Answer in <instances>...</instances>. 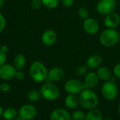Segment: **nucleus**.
<instances>
[{
  "instance_id": "nucleus-1",
  "label": "nucleus",
  "mask_w": 120,
  "mask_h": 120,
  "mask_svg": "<svg viewBox=\"0 0 120 120\" xmlns=\"http://www.w3.org/2000/svg\"><path fill=\"white\" fill-rule=\"evenodd\" d=\"M79 105L84 109L92 110L97 107L98 104V98L96 93L92 89L85 88L79 94Z\"/></svg>"
},
{
  "instance_id": "nucleus-2",
  "label": "nucleus",
  "mask_w": 120,
  "mask_h": 120,
  "mask_svg": "<svg viewBox=\"0 0 120 120\" xmlns=\"http://www.w3.org/2000/svg\"><path fill=\"white\" fill-rule=\"evenodd\" d=\"M120 33L114 28H106L100 35L99 40L105 47H112L119 42Z\"/></svg>"
},
{
  "instance_id": "nucleus-3",
  "label": "nucleus",
  "mask_w": 120,
  "mask_h": 120,
  "mask_svg": "<svg viewBox=\"0 0 120 120\" xmlns=\"http://www.w3.org/2000/svg\"><path fill=\"white\" fill-rule=\"evenodd\" d=\"M47 68L39 61L34 62L30 68V75L32 79L36 82L40 83L47 80L48 77Z\"/></svg>"
},
{
  "instance_id": "nucleus-4",
  "label": "nucleus",
  "mask_w": 120,
  "mask_h": 120,
  "mask_svg": "<svg viewBox=\"0 0 120 120\" xmlns=\"http://www.w3.org/2000/svg\"><path fill=\"white\" fill-rule=\"evenodd\" d=\"M41 97L47 100H57L60 94L59 88L54 83L48 82L44 83L40 89Z\"/></svg>"
},
{
  "instance_id": "nucleus-5",
  "label": "nucleus",
  "mask_w": 120,
  "mask_h": 120,
  "mask_svg": "<svg viewBox=\"0 0 120 120\" xmlns=\"http://www.w3.org/2000/svg\"><path fill=\"white\" fill-rule=\"evenodd\" d=\"M101 93L104 98L108 100L115 99L118 95V87L115 83V79L112 77L110 81H105L101 86Z\"/></svg>"
},
{
  "instance_id": "nucleus-6",
  "label": "nucleus",
  "mask_w": 120,
  "mask_h": 120,
  "mask_svg": "<svg viewBox=\"0 0 120 120\" xmlns=\"http://www.w3.org/2000/svg\"><path fill=\"white\" fill-rule=\"evenodd\" d=\"M117 7L115 0H100L96 6V11L103 16H106L115 11Z\"/></svg>"
},
{
  "instance_id": "nucleus-7",
  "label": "nucleus",
  "mask_w": 120,
  "mask_h": 120,
  "mask_svg": "<svg viewBox=\"0 0 120 120\" xmlns=\"http://www.w3.org/2000/svg\"><path fill=\"white\" fill-rule=\"evenodd\" d=\"M65 91L68 94H79L84 89H85V86L83 82L76 79H71L67 81L64 85Z\"/></svg>"
},
{
  "instance_id": "nucleus-8",
  "label": "nucleus",
  "mask_w": 120,
  "mask_h": 120,
  "mask_svg": "<svg viewBox=\"0 0 120 120\" xmlns=\"http://www.w3.org/2000/svg\"><path fill=\"white\" fill-rule=\"evenodd\" d=\"M100 28L98 21L92 17H89L83 21V29L89 35H96Z\"/></svg>"
},
{
  "instance_id": "nucleus-9",
  "label": "nucleus",
  "mask_w": 120,
  "mask_h": 120,
  "mask_svg": "<svg viewBox=\"0 0 120 120\" xmlns=\"http://www.w3.org/2000/svg\"><path fill=\"white\" fill-rule=\"evenodd\" d=\"M37 114V109L32 105H25L21 107L18 112V115L23 120L34 119Z\"/></svg>"
},
{
  "instance_id": "nucleus-10",
  "label": "nucleus",
  "mask_w": 120,
  "mask_h": 120,
  "mask_svg": "<svg viewBox=\"0 0 120 120\" xmlns=\"http://www.w3.org/2000/svg\"><path fill=\"white\" fill-rule=\"evenodd\" d=\"M104 25L107 28H117L120 25V16L119 13L112 12L105 16Z\"/></svg>"
},
{
  "instance_id": "nucleus-11",
  "label": "nucleus",
  "mask_w": 120,
  "mask_h": 120,
  "mask_svg": "<svg viewBox=\"0 0 120 120\" xmlns=\"http://www.w3.org/2000/svg\"><path fill=\"white\" fill-rule=\"evenodd\" d=\"M16 71L13 66L4 64L0 66V79L3 80H10L15 77Z\"/></svg>"
},
{
  "instance_id": "nucleus-12",
  "label": "nucleus",
  "mask_w": 120,
  "mask_h": 120,
  "mask_svg": "<svg viewBox=\"0 0 120 120\" xmlns=\"http://www.w3.org/2000/svg\"><path fill=\"white\" fill-rule=\"evenodd\" d=\"M99 78L96 74V72L94 71H90L88 72L85 76H84V84L86 88H89L92 89L96 88L98 83H99Z\"/></svg>"
},
{
  "instance_id": "nucleus-13",
  "label": "nucleus",
  "mask_w": 120,
  "mask_h": 120,
  "mask_svg": "<svg viewBox=\"0 0 120 120\" xmlns=\"http://www.w3.org/2000/svg\"><path fill=\"white\" fill-rule=\"evenodd\" d=\"M65 73L60 67H53L48 72L47 79L52 82H58L62 81L65 77Z\"/></svg>"
},
{
  "instance_id": "nucleus-14",
  "label": "nucleus",
  "mask_w": 120,
  "mask_h": 120,
  "mask_svg": "<svg viewBox=\"0 0 120 120\" xmlns=\"http://www.w3.org/2000/svg\"><path fill=\"white\" fill-rule=\"evenodd\" d=\"M57 40V34L52 29L46 30L41 35V41L46 46H51L56 43Z\"/></svg>"
},
{
  "instance_id": "nucleus-15",
  "label": "nucleus",
  "mask_w": 120,
  "mask_h": 120,
  "mask_svg": "<svg viewBox=\"0 0 120 120\" xmlns=\"http://www.w3.org/2000/svg\"><path fill=\"white\" fill-rule=\"evenodd\" d=\"M103 63V57L98 54H94L88 57L86 61V65L91 70L97 69Z\"/></svg>"
},
{
  "instance_id": "nucleus-16",
  "label": "nucleus",
  "mask_w": 120,
  "mask_h": 120,
  "mask_svg": "<svg viewBox=\"0 0 120 120\" xmlns=\"http://www.w3.org/2000/svg\"><path fill=\"white\" fill-rule=\"evenodd\" d=\"M50 120H71V116L65 109L57 108L51 113Z\"/></svg>"
},
{
  "instance_id": "nucleus-17",
  "label": "nucleus",
  "mask_w": 120,
  "mask_h": 120,
  "mask_svg": "<svg viewBox=\"0 0 120 120\" xmlns=\"http://www.w3.org/2000/svg\"><path fill=\"white\" fill-rule=\"evenodd\" d=\"M96 74L100 80L105 82L110 81L112 78L111 71L106 66H100L97 69Z\"/></svg>"
},
{
  "instance_id": "nucleus-18",
  "label": "nucleus",
  "mask_w": 120,
  "mask_h": 120,
  "mask_svg": "<svg viewBox=\"0 0 120 120\" xmlns=\"http://www.w3.org/2000/svg\"><path fill=\"white\" fill-rule=\"evenodd\" d=\"M65 104L70 109L76 108L79 105L78 96L74 94H68L65 98Z\"/></svg>"
},
{
  "instance_id": "nucleus-19",
  "label": "nucleus",
  "mask_w": 120,
  "mask_h": 120,
  "mask_svg": "<svg viewBox=\"0 0 120 120\" xmlns=\"http://www.w3.org/2000/svg\"><path fill=\"white\" fill-rule=\"evenodd\" d=\"M26 64L25 57L22 54H17L13 59V66L16 70H21Z\"/></svg>"
},
{
  "instance_id": "nucleus-20",
  "label": "nucleus",
  "mask_w": 120,
  "mask_h": 120,
  "mask_svg": "<svg viewBox=\"0 0 120 120\" xmlns=\"http://www.w3.org/2000/svg\"><path fill=\"white\" fill-rule=\"evenodd\" d=\"M85 120H103V113L98 109H92L86 115Z\"/></svg>"
},
{
  "instance_id": "nucleus-21",
  "label": "nucleus",
  "mask_w": 120,
  "mask_h": 120,
  "mask_svg": "<svg viewBox=\"0 0 120 120\" xmlns=\"http://www.w3.org/2000/svg\"><path fill=\"white\" fill-rule=\"evenodd\" d=\"M18 115L17 110L13 108H8L3 111L2 117L6 120H15Z\"/></svg>"
},
{
  "instance_id": "nucleus-22",
  "label": "nucleus",
  "mask_w": 120,
  "mask_h": 120,
  "mask_svg": "<svg viewBox=\"0 0 120 120\" xmlns=\"http://www.w3.org/2000/svg\"><path fill=\"white\" fill-rule=\"evenodd\" d=\"M44 6L49 9H54L56 8L59 3L60 0H41Z\"/></svg>"
},
{
  "instance_id": "nucleus-23",
  "label": "nucleus",
  "mask_w": 120,
  "mask_h": 120,
  "mask_svg": "<svg viewBox=\"0 0 120 120\" xmlns=\"http://www.w3.org/2000/svg\"><path fill=\"white\" fill-rule=\"evenodd\" d=\"M41 96V95L40 91H39L37 90H35V89L31 90L28 93V95H27V98L31 102H37V101H38L40 99Z\"/></svg>"
},
{
  "instance_id": "nucleus-24",
  "label": "nucleus",
  "mask_w": 120,
  "mask_h": 120,
  "mask_svg": "<svg viewBox=\"0 0 120 120\" xmlns=\"http://www.w3.org/2000/svg\"><path fill=\"white\" fill-rule=\"evenodd\" d=\"M77 13H78L79 17L82 20H85L86 18L89 17V11L88 8L84 6L79 7Z\"/></svg>"
},
{
  "instance_id": "nucleus-25",
  "label": "nucleus",
  "mask_w": 120,
  "mask_h": 120,
  "mask_svg": "<svg viewBox=\"0 0 120 120\" xmlns=\"http://www.w3.org/2000/svg\"><path fill=\"white\" fill-rule=\"evenodd\" d=\"M71 119L72 120H85L86 115L84 112L81 110H76L72 112L71 115Z\"/></svg>"
},
{
  "instance_id": "nucleus-26",
  "label": "nucleus",
  "mask_w": 120,
  "mask_h": 120,
  "mask_svg": "<svg viewBox=\"0 0 120 120\" xmlns=\"http://www.w3.org/2000/svg\"><path fill=\"white\" fill-rule=\"evenodd\" d=\"M88 70H89V68L87 67V66L86 64H84V65L79 66L77 67L76 70V73L78 76L82 77V76H84L88 73Z\"/></svg>"
},
{
  "instance_id": "nucleus-27",
  "label": "nucleus",
  "mask_w": 120,
  "mask_h": 120,
  "mask_svg": "<svg viewBox=\"0 0 120 120\" xmlns=\"http://www.w3.org/2000/svg\"><path fill=\"white\" fill-rule=\"evenodd\" d=\"M30 6L33 9L37 10L43 6V4L41 0H32L30 2Z\"/></svg>"
},
{
  "instance_id": "nucleus-28",
  "label": "nucleus",
  "mask_w": 120,
  "mask_h": 120,
  "mask_svg": "<svg viewBox=\"0 0 120 120\" xmlns=\"http://www.w3.org/2000/svg\"><path fill=\"white\" fill-rule=\"evenodd\" d=\"M113 74L116 78L120 79V62L115 65L113 68Z\"/></svg>"
},
{
  "instance_id": "nucleus-29",
  "label": "nucleus",
  "mask_w": 120,
  "mask_h": 120,
  "mask_svg": "<svg viewBox=\"0 0 120 120\" xmlns=\"http://www.w3.org/2000/svg\"><path fill=\"white\" fill-rule=\"evenodd\" d=\"M6 18L4 16V15L0 13V33H1L4 29H5V27H6Z\"/></svg>"
},
{
  "instance_id": "nucleus-30",
  "label": "nucleus",
  "mask_w": 120,
  "mask_h": 120,
  "mask_svg": "<svg viewBox=\"0 0 120 120\" xmlns=\"http://www.w3.org/2000/svg\"><path fill=\"white\" fill-rule=\"evenodd\" d=\"M62 5L65 8H70L75 4V0H61Z\"/></svg>"
},
{
  "instance_id": "nucleus-31",
  "label": "nucleus",
  "mask_w": 120,
  "mask_h": 120,
  "mask_svg": "<svg viewBox=\"0 0 120 120\" xmlns=\"http://www.w3.org/2000/svg\"><path fill=\"white\" fill-rule=\"evenodd\" d=\"M15 78H16L18 80H23L25 78V74L23 71H20V70H17L15 72Z\"/></svg>"
},
{
  "instance_id": "nucleus-32",
  "label": "nucleus",
  "mask_w": 120,
  "mask_h": 120,
  "mask_svg": "<svg viewBox=\"0 0 120 120\" xmlns=\"http://www.w3.org/2000/svg\"><path fill=\"white\" fill-rule=\"evenodd\" d=\"M11 89V86L8 84V83H3L1 84V91L4 92V93H7L10 91Z\"/></svg>"
},
{
  "instance_id": "nucleus-33",
  "label": "nucleus",
  "mask_w": 120,
  "mask_h": 120,
  "mask_svg": "<svg viewBox=\"0 0 120 120\" xmlns=\"http://www.w3.org/2000/svg\"><path fill=\"white\" fill-rule=\"evenodd\" d=\"M6 61V53H4L2 52L1 50H0V66H2L3 64H5Z\"/></svg>"
},
{
  "instance_id": "nucleus-34",
  "label": "nucleus",
  "mask_w": 120,
  "mask_h": 120,
  "mask_svg": "<svg viewBox=\"0 0 120 120\" xmlns=\"http://www.w3.org/2000/svg\"><path fill=\"white\" fill-rule=\"evenodd\" d=\"M0 50H1L2 52H4V53H6V52H8V47L7 45H1V46Z\"/></svg>"
},
{
  "instance_id": "nucleus-35",
  "label": "nucleus",
  "mask_w": 120,
  "mask_h": 120,
  "mask_svg": "<svg viewBox=\"0 0 120 120\" xmlns=\"http://www.w3.org/2000/svg\"><path fill=\"white\" fill-rule=\"evenodd\" d=\"M5 1H6V0H0V8H1L4 6V4H5Z\"/></svg>"
},
{
  "instance_id": "nucleus-36",
  "label": "nucleus",
  "mask_w": 120,
  "mask_h": 120,
  "mask_svg": "<svg viewBox=\"0 0 120 120\" xmlns=\"http://www.w3.org/2000/svg\"><path fill=\"white\" fill-rule=\"evenodd\" d=\"M2 114H3V110H2V108L0 105V117L2 116Z\"/></svg>"
},
{
  "instance_id": "nucleus-37",
  "label": "nucleus",
  "mask_w": 120,
  "mask_h": 120,
  "mask_svg": "<svg viewBox=\"0 0 120 120\" xmlns=\"http://www.w3.org/2000/svg\"><path fill=\"white\" fill-rule=\"evenodd\" d=\"M15 120H23L20 116H17L16 117H15Z\"/></svg>"
},
{
  "instance_id": "nucleus-38",
  "label": "nucleus",
  "mask_w": 120,
  "mask_h": 120,
  "mask_svg": "<svg viewBox=\"0 0 120 120\" xmlns=\"http://www.w3.org/2000/svg\"><path fill=\"white\" fill-rule=\"evenodd\" d=\"M118 110H119V113H120V104H119V108H118Z\"/></svg>"
},
{
  "instance_id": "nucleus-39",
  "label": "nucleus",
  "mask_w": 120,
  "mask_h": 120,
  "mask_svg": "<svg viewBox=\"0 0 120 120\" xmlns=\"http://www.w3.org/2000/svg\"><path fill=\"white\" fill-rule=\"evenodd\" d=\"M105 120H112V119H110V118H108V119H105Z\"/></svg>"
},
{
  "instance_id": "nucleus-40",
  "label": "nucleus",
  "mask_w": 120,
  "mask_h": 120,
  "mask_svg": "<svg viewBox=\"0 0 120 120\" xmlns=\"http://www.w3.org/2000/svg\"><path fill=\"white\" fill-rule=\"evenodd\" d=\"M118 43L120 45V40H119V42H118Z\"/></svg>"
},
{
  "instance_id": "nucleus-41",
  "label": "nucleus",
  "mask_w": 120,
  "mask_h": 120,
  "mask_svg": "<svg viewBox=\"0 0 120 120\" xmlns=\"http://www.w3.org/2000/svg\"><path fill=\"white\" fill-rule=\"evenodd\" d=\"M0 89H1V83H0ZM0 91H1V90H0Z\"/></svg>"
}]
</instances>
